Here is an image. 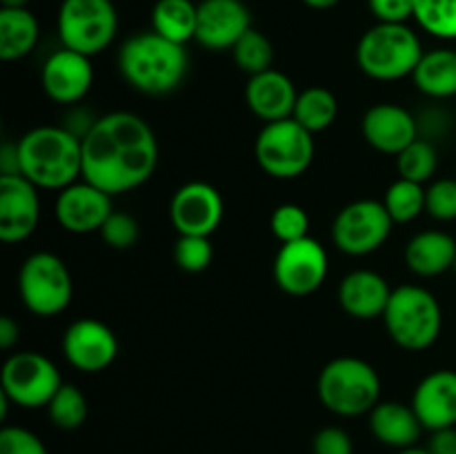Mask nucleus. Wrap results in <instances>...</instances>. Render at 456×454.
<instances>
[{"label":"nucleus","instance_id":"14","mask_svg":"<svg viewBox=\"0 0 456 454\" xmlns=\"http://www.w3.org/2000/svg\"><path fill=\"white\" fill-rule=\"evenodd\" d=\"M225 203L212 182L190 181L174 191L169 200V221L178 234L212 236L221 227Z\"/></svg>","mask_w":456,"mask_h":454},{"label":"nucleus","instance_id":"12","mask_svg":"<svg viewBox=\"0 0 456 454\" xmlns=\"http://www.w3.org/2000/svg\"><path fill=\"white\" fill-rule=\"evenodd\" d=\"M274 280L289 296H310L325 283L330 258L323 245L312 236L283 243L274 258Z\"/></svg>","mask_w":456,"mask_h":454},{"label":"nucleus","instance_id":"42","mask_svg":"<svg viewBox=\"0 0 456 454\" xmlns=\"http://www.w3.org/2000/svg\"><path fill=\"white\" fill-rule=\"evenodd\" d=\"M18 341H20V325H18V320L9 314L0 316V347L4 352H12Z\"/></svg>","mask_w":456,"mask_h":454},{"label":"nucleus","instance_id":"44","mask_svg":"<svg viewBox=\"0 0 456 454\" xmlns=\"http://www.w3.org/2000/svg\"><path fill=\"white\" fill-rule=\"evenodd\" d=\"M303 4H307L310 9H319V12H325V9H332L337 7L341 0H301Z\"/></svg>","mask_w":456,"mask_h":454},{"label":"nucleus","instance_id":"27","mask_svg":"<svg viewBox=\"0 0 456 454\" xmlns=\"http://www.w3.org/2000/svg\"><path fill=\"white\" fill-rule=\"evenodd\" d=\"M199 4L194 0H156L151 7V31L172 43L187 45L196 38Z\"/></svg>","mask_w":456,"mask_h":454},{"label":"nucleus","instance_id":"10","mask_svg":"<svg viewBox=\"0 0 456 454\" xmlns=\"http://www.w3.org/2000/svg\"><path fill=\"white\" fill-rule=\"evenodd\" d=\"M62 383L61 369L43 352H12L0 369V392L22 409L47 408Z\"/></svg>","mask_w":456,"mask_h":454},{"label":"nucleus","instance_id":"15","mask_svg":"<svg viewBox=\"0 0 456 454\" xmlns=\"http://www.w3.org/2000/svg\"><path fill=\"white\" fill-rule=\"evenodd\" d=\"M40 223V190L22 174H0V240L29 239Z\"/></svg>","mask_w":456,"mask_h":454},{"label":"nucleus","instance_id":"38","mask_svg":"<svg viewBox=\"0 0 456 454\" xmlns=\"http://www.w3.org/2000/svg\"><path fill=\"white\" fill-rule=\"evenodd\" d=\"M0 454H49L36 432L22 426H3L0 430Z\"/></svg>","mask_w":456,"mask_h":454},{"label":"nucleus","instance_id":"21","mask_svg":"<svg viewBox=\"0 0 456 454\" xmlns=\"http://www.w3.org/2000/svg\"><path fill=\"white\" fill-rule=\"evenodd\" d=\"M297 85L288 74L279 69H267L256 76H249L245 85V102L249 111L263 123L292 118L297 105Z\"/></svg>","mask_w":456,"mask_h":454},{"label":"nucleus","instance_id":"22","mask_svg":"<svg viewBox=\"0 0 456 454\" xmlns=\"http://www.w3.org/2000/svg\"><path fill=\"white\" fill-rule=\"evenodd\" d=\"M390 296V283L374 270H352L343 276L337 292L341 310L356 320L383 319Z\"/></svg>","mask_w":456,"mask_h":454},{"label":"nucleus","instance_id":"6","mask_svg":"<svg viewBox=\"0 0 456 454\" xmlns=\"http://www.w3.org/2000/svg\"><path fill=\"white\" fill-rule=\"evenodd\" d=\"M383 325L401 350L423 352L441 336L444 310L439 298L423 285H399L392 289Z\"/></svg>","mask_w":456,"mask_h":454},{"label":"nucleus","instance_id":"1","mask_svg":"<svg viewBox=\"0 0 456 454\" xmlns=\"http://www.w3.org/2000/svg\"><path fill=\"white\" fill-rule=\"evenodd\" d=\"M83 178L110 196L145 185L159 167V141L142 116L110 111L83 138Z\"/></svg>","mask_w":456,"mask_h":454},{"label":"nucleus","instance_id":"13","mask_svg":"<svg viewBox=\"0 0 456 454\" xmlns=\"http://www.w3.org/2000/svg\"><path fill=\"white\" fill-rule=\"evenodd\" d=\"M61 347L71 368L83 374H101L118 356V336L107 323L85 316L67 325Z\"/></svg>","mask_w":456,"mask_h":454},{"label":"nucleus","instance_id":"24","mask_svg":"<svg viewBox=\"0 0 456 454\" xmlns=\"http://www.w3.org/2000/svg\"><path fill=\"white\" fill-rule=\"evenodd\" d=\"M405 265L412 274L432 279L454 270L456 239L444 230H426L414 234L405 245Z\"/></svg>","mask_w":456,"mask_h":454},{"label":"nucleus","instance_id":"26","mask_svg":"<svg viewBox=\"0 0 456 454\" xmlns=\"http://www.w3.org/2000/svg\"><path fill=\"white\" fill-rule=\"evenodd\" d=\"M40 38V22L29 7H0V58L4 62L29 56Z\"/></svg>","mask_w":456,"mask_h":454},{"label":"nucleus","instance_id":"29","mask_svg":"<svg viewBox=\"0 0 456 454\" xmlns=\"http://www.w3.org/2000/svg\"><path fill=\"white\" fill-rule=\"evenodd\" d=\"M383 205L395 225L417 221L426 212V185L408 181V178H396L386 190Z\"/></svg>","mask_w":456,"mask_h":454},{"label":"nucleus","instance_id":"28","mask_svg":"<svg viewBox=\"0 0 456 454\" xmlns=\"http://www.w3.org/2000/svg\"><path fill=\"white\" fill-rule=\"evenodd\" d=\"M338 116V98L328 87H307L298 92L292 118L312 134L325 132L332 127Z\"/></svg>","mask_w":456,"mask_h":454},{"label":"nucleus","instance_id":"23","mask_svg":"<svg viewBox=\"0 0 456 454\" xmlns=\"http://www.w3.org/2000/svg\"><path fill=\"white\" fill-rule=\"evenodd\" d=\"M368 426L379 443L396 452L419 445V439L426 432L412 405L401 401H379L368 414Z\"/></svg>","mask_w":456,"mask_h":454},{"label":"nucleus","instance_id":"39","mask_svg":"<svg viewBox=\"0 0 456 454\" xmlns=\"http://www.w3.org/2000/svg\"><path fill=\"white\" fill-rule=\"evenodd\" d=\"M312 454H354V443L343 427L328 426L312 439Z\"/></svg>","mask_w":456,"mask_h":454},{"label":"nucleus","instance_id":"9","mask_svg":"<svg viewBox=\"0 0 456 454\" xmlns=\"http://www.w3.org/2000/svg\"><path fill=\"white\" fill-rule=\"evenodd\" d=\"M56 29L61 45L85 56L102 53L118 34L114 0H62Z\"/></svg>","mask_w":456,"mask_h":454},{"label":"nucleus","instance_id":"36","mask_svg":"<svg viewBox=\"0 0 456 454\" xmlns=\"http://www.w3.org/2000/svg\"><path fill=\"white\" fill-rule=\"evenodd\" d=\"M98 234L105 240L107 247L123 252V249H132L138 243V239H141V225H138V221L132 214L116 212L114 209Z\"/></svg>","mask_w":456,"mask_h":454},{"label":"nucleus","instance_id":"7","mask_svg":"<svg viewBox=\"0 0 456 454\" xmlns=\"http://www.w3.org/2000/svg\"><path fill=\"white\" fill-rule=\"evenodd\" d=\"M18 294L31 314L52 319L62 314L74 298V279L58 254L34 252L18 270Z\"/></svg>","mask_w":456,"mask_h":454},{"label":"nucleus","instance_id":"30","mask_svg":"<svg viewBox=\"0 0 456 454\" xmlns=\"http://www.w3.org/2000/svg\"><path fill=\"white\" fill-rule=\"evenodd\" d=\"M47 417L58 430H78L89 417V403L85 392L80 390L74 383H62L61 390L53 394V399L49 401Z\"/></svg>","mask_w":456,"mask_h":454},{"label":"nucleus","instance_id":"16","mask_svg":"<svg viewBox=\"0 0 456 454\" xmlns=\"http://www.w3.org/2000/svg\"><path fill=\"white\" fill-rule=\"evenodd\" d=\"M107 191L98 190L96 185L87 182L85 178L76 181L74 185L65 187L56 196V221L69 234H94L101 231L110 214L114 212V205Z\"/></svg>","mask_w":456,"mask_h":454},{"label":"nucleus","instance_id":"17","mask_svg":"<svg viewBox=\"0 0 456 454\" xmlns=\"http://www.w3.org/2000/svg\"><path fill=\"white\" fill-rule=\"evenodd\" d=\"M252 29V12L243 0H200L196 43L209 52H232Z\"/></svg>","mask_w":456,"mask_h":454},{"label":"nucleus","instance_id":"40","mask_svg":"<svg viewBox=\"0 0 456 454\" xmlns=\"http://www.w3.org/2000/svg\"><path fill=\"white\" fill-rule=\"evenodd\" d=\"M379 22H408L414 16V0H368Z\"/></svg>","mask_w":456,"mask_h":454},{"label":"nucleus","instance_id":"20","mask_svg":"<svg viewBox=\"0 0 456 454\" xmlns=\"http://www.w3.org/2000/svg\"><path fill=\"white\" fill-rule=\"evenodd\" d=\"M410 405L423 430L439 432L456 427V369H435L414 387Z\"/></svg>","mask_w":456,"mask_h":454},{"label":"nucleus","instance_id":"3","mask_svg":"<svg viewBox=\"0 0 456 454\" xmlns=\"http://www.w3.org/2000/svg\"><path fill=\"white\" fill-rule=\"evenodd\" d=\"M190 69L185 45L172 43L156 31L134 34L120 45L118 71L125 83L147 96L176 92Z\"/></svg>","mask_w":456,"mask_h":454},{"label":"nucleus","instance_id":"11","mask_svg":"<svg viewBox=\"0 0 456 454\" xmlns=\"http://www.w3.org/2000/svg\"><path fill=\"white\" fill-rule=\"evenodd\" d=\"M395 221L383 200L359 199L347 203L332 223V240L347 256H368L386 245Z\"/></svg>","mask_w":456,"mask_h":454},{"label":"nucleus","instance_id":"37","mask_svg":"<svg viewBox=\"0 0 456 454\" xmlns=\"http://www.w3.org/2000/svg\"><path fill=\"white\" fill-rule=\"evenodd\" d=\"M426 212L435 221H456V178H436L426 187Z\"/></svg>","mask_w":456,"mask_h":454},{"label":"nucleus","instance_id":"47","mask_svg":"<svg viewBox=\"0 0 456 454\" xmlns=\"http://www.w3.org/2000/svg\"><path fill=\"white\" fill-rule=\"evenodd\" d=\"M454 272H456V263H454Z\"/></svg>","mask_w":456,"mask_h":454},{"label":"nucleus","instance_id":"8","mask_svg":"<svg viewBox=\"0 0 456 454\" xmlns=\"http://www.w3.org/2000/svg\"><path fill=\"white\" fill-rule=\"evenodd\" d=\"M314 134L294 118L265 123L254 142L258 167L279 181L303 176L314 160Z\"/></svg>","mask_w":456,"mask_h":454},{"label":"nucleus","instance_id":"2","mask_svg":"<svg viewBox=\"0 0 456 454\" xmlns=\"http://www.w3.org/2000/svg\"><path fill=\"white\" fill-rule=\"evenodd\" d=\"M18 174L38 190L61 191L83 178V141L65 125H40L16 142Z\"/></svg>","mask_w":456,"mask_h":454},{"label":"nucleus","instance_id":"5","mask_svg":"<svg viewBox=\"0 0 456 454\" xmlns=\"http://www.w3.org/2000/svg\"><path fill=\"white\" fill-rule=\"evenodd\" d=\"M316 394L323 408L337 417H363L381 401V377L365 359L338 356L319 372Z\"/></svg>","mask_w":456,"mask_h":454},{"label":"nucleus","instance_id":"31","mask_svg":"<svg viewBox=\"0 0 456 454\" xmlns=\"http://www.w3.org/2000/svg\"><path fill=\"white\" fill-rule=\"evenodd\" d=\"M412 20L439 40H456V0H414Z\"/></svg>","mask_w":456,"mask_h":454},{"label":"nucleus","instance_id":"43","mask_svg":"<svg viewBox=\"0 0 456 454\" xmlns=\"http://www.w3.org/2000/svg\"><path fill=\"white\" fill-rule=\"evenodd\" d=\"M0 174H18L16 142H4L0 150Z\"/></svg>","mask_w":456,"mask_h":454},{"label":"nucleus","instance_id":"19","mask_svg":"<svg viewBox=\"0 0 456 454\" xmlns=\"http://www.w3.org/2000/svg\"><path fill=\"white\" fill-rule=\"evenodd\" d=\"M361 134L372 150L387 156H399L421 136L419 120L410 109L396 102H377L361 120Z\"/></svg>","mask_w":456,"mask_h":454},{"label":"nucleus","instance_id":"45","mask_svg":"<svg viewBox=\"0 0 456 454\" xmlns=\"http://www.w3.org/2000/svg\"><path fill=\"white\" fill-rule=\"evenodd\" d=\"M31 0H0V4H3L4 9H20V7H27Z\"/></svg>","mask_w":456,"mask_h":454},{"label":"nucleus","instance_id":"25","mask_svg":"<svg viewBox=\"0 0 456 454\" xmlns=\"http://www.w3.org/2000/svg\"><path fill=\"white\" fill-rule=\"evenodd\" d=\"M412 80L423 96L435 101L456 96V49L436 47L423 53Z\"/></svg>","mask_w":456,"mask_h":454},{"label":"nucleus","instance_id":"18","mask_svg":"<svg viewBox=\"0 0 456 454\" xmlns=\"http://www.w3.org/2000/svg\"><path fill=\"white\" fill-rule=\"evenodd\" d=\"M40 85L49 101L58 105H76L87 96L94 85L92 58L74 49H56L43 62Z\"/></svg>","mask_w":456,"mask_h":454},{"label":"nucleus","instance_id":"34","mask_svg":"<svg viewBox=\"0 0 456 454\" xmlns=\"http://www.w3.org/2000/svg\"><path fill=\"white\" fill-rule=\"evenodd\" d=\"M214 245L209 236L178 234L174 243V263L187 274H199L212 265Z\"/></svg>","mask_w":456,"mask_h":454},{"label":"nucleus","instance_id":"46","mask_svg":"<svg viewBox=\"0 0 456 454\" xmlns=\"http://www.w3.org/2000/svg\"><path fill=\"white\" fill-rule=\"evenodd\" d=\"M396 454H432L428 448H421V445H412V448H405V450H399Z\"/></svg>","mask_w":456,"mask_h":454},{"label":"nucleus","instance_id":"41","mask_svg":"<svg viewBox=\"0 0 456 454\" xmlns=\"http://www.w3.org/2000/svg\"><path fill=\"white\" fill-rule=\"evenodd\" d=\"M428 450L432 454H456V427L432 432Z\"/></svg>","mask_w":456,"mask_h":454},{"label":"nucleus","instance_id":"32","mask_svg":"<svg viewBox=\"0 0 456 454\" xmlns=\"http://www.w3.org/2000/svg\"><path fill=\"white\" fill-rule=\"evenodd\" d=\"M436 167H439V154L426 136H419L412 145H408L396 156L399 178H408V181L421 182V185L432 182Z\"/></svg>","mask_w":456,"mask_h":454},{"label":"nucleus","instance_id":"35","mask_svg":"<svg viewBox=\"0 0 456 454\" xmlns=\"http://www.w3.org/2000/svg\"><path fill=\"white\" fill-rule=\"evenodd\" d=\"M270 230L281 240V245L292 243V240L310 236V216L301 205L283 203L272 212Z\"/></svg>","mask_w":456,"mask_h":454},{"label":"nucleus","instance_id":"4","mask_svg":"<svg viewBox=\"0 0 456 454\" xmlns=\"http://www.w3.org/2000/svg\"><path fill=\"white\" fill-rule=\"evenodd\" d=\"M423 53L421 38L408 22H377L356 45V65L368 78L392 83L412 78Z\"/></svg>","mask_w":456,"mask_h":454},{"label":"nucleus","instance_id":"33","mask_svg":"<svg viewBox=\"0 0 456 454\" xmlns=\"http://www.w3.org/2000/svg\"><path fill=\"white\" fill-rule=\"evenodd\" d=\"M232 56H234L236 67L240 71H245L248 76H256L261 71L272 69V62H274V47H272V40L267 38L263 31L249 29L245 31L243 38L234 45L232 49Z\"/></svg>","mask_w":456,"mask_h":454}]
</instances>
